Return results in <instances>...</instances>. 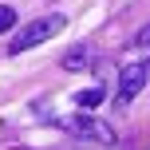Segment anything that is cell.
<instances>
[{
  "label": "cell",
  "mask_w": 150,
  "mask_h": 150,
  "mask_svg": "<svg viewBox=\"0 0 150 150\" xmlns=\"http://www.w3.org/2000/svg\"><path fill=\"white\" fill-rule=\"evenodd\" d=\"M107 99V91H103V83H99V87H87V91H79V95H75V103L83 107V111H95L99 103H103Z\"/></svg>",
  "instance_id": "5b68a950"
},
{
  "label": "cell",
  "mask_w": 150,
  "mask_h": 150,
  "mask_svg": "<svg viewBox=\"0 0 150 150\" xmlns=\"http://www.w3.org/2000/svg\"><path fill=\"white\" fill-rule=\"evenodd\" d=\"M63 28H67V20H63L59 12H52V16H40V20H32L28 28H20V32L12 36V44H8V55H24L28 47H40L44 40L59 36Z\"/></svg>",
  "instance_id": "6da1fadb"
},
{
  "label": "cell",
  "mask_w": 150,
  "mask_h": 150,
  "mask_svg": "<svg viewBox=\"0 0 150 150\" xmlns=\"http://www.w3.org/2000/svg\"><path fill=\"white\" fill-rule=\"evenodd\" d=\"M59 67H63V71H87V67H91V47H87V44L71 47V52L59 59Z\"/></svg>",
  "instance_id": "277c9868"
},
{
  "label": "cell",
  "mask_w": 150,
  "mask_h": 150,
  "mask_svg": "<svg viewBox=\"0 0 150 150\" xmlns=\"http://www.w3.org/2000/svg\"><path fill=\"white\" fill-rule=\"evenodd\" d=\"M63 127H67L71 134H79V138H91V142H103V146H111V142H115V130L107 127L103 119L87 115V111H79V115H67V119H63Z\"/></svg>",
  "instance_id": "7a4b0ae2"
},
{
  "label": "cell",
  "mask_w": 150,
  "mask_h": 150,
  "mask_svg": "<svg viewBox=\"0 0 150 150\" xmlns=\"http://www.w3.org/2000/svg\"><path fill=\"white\" fill-rule=\"evenodd\" d=\"M8 28H16V8H8V4H0V36H4Z\"/></svg>",
  "instance_id": "8992f818"
},
{
  "label": "cell",
  "mask_w": 150,
  "mask_h": 150,
  "mask_svg": "<svg viewBox=\"0 0 150 150\" xmlns=\"http://www.w3.org/2000/svg\"><path fill=\"white\" fill-rule=\"evenodd\" d=\"M138 47H146V52H150V24H146L142 32H138Z\"/></svg>",
  "instance_id": "52a82bcc"
},
{
  "label": "cell",
  "mask_w": 150,
  "mask_h": 150,
  "mask_svg": "<svg viewBox=\"0 0 150 150\" xmlns=\"http://www.w3.org/2000/svg\"><path fill=\"white\" fill-rule=\"evenodd\" d=\"M146 75H150L146 63H130V67H122V75H119V103H130V99L142 95Z\"/></svg>",
  "instance_id": "3957f363"
}]
</instances>
